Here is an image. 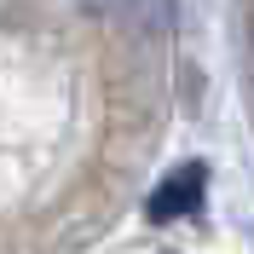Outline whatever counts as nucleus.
Segmentation results:
<instances>
[{
  "instance_id": "1",
  "label": "nucleus",
  "mask_w": 254,
  "mask_h": 254,
  "mask_svg": "<svg viewBox=\"0 0 254 254\" xmlns=\"http://www.w3.org/2000/svg\"><path fill=\"white\" fill-rule=\"evenodd\" d=\"M202 190H208V168L202 162H185L179 174H168L156 190H150V202H144V214L150 220H185V214H196L202 208Z\"/></svg>"
}]
</instances>
